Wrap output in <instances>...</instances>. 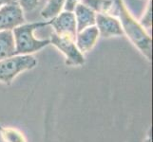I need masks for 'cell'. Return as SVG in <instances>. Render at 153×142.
Instances as JSON below:
<instances>
[{"label": "cell", "mask_w": 153, "mask_h": 142, "mask_svg": "<svg viewBox=\"0 0 153 142\" xmlns=\"http://www.w3.org/2000/svg\"><path fill=\"white\" fill-rule=\"evenodd\" d=\"M118 16L124 34L129 38L133 45L143 53L149 61L152 60V39L146 32L145 29L131 16L126 8L123 0H117Z\"/></svg>", "instance_id": "cell-1"}, {"label": "cell", "mask_w": 153, "mask_h": 142, "mask_svg": "<svg viewBox=\"0 0 153 142\" xmlns=\"http://www.w3.org/2000/svg\"><path fill=\"white\" fill-rule=\"evenodd\" d=\"M47 25H50L49 21L23 24L13 29V33L15 43L14 55H30L50 45L51 42L49 39L39 40L33 35V31L36 29L45 27Z\"/></svg>", "instance_id": "cell-2"}, {"label": "cell", "mask_w": 153, "mask_h": 142, "mask_svg": "<svg viewBox=\"0 0 153 142\" xmlns=\"http://www.w3.org/2000/svg\"><path fill=\"white\" fill-rule=\"evenodd\" d=\"M36 64L37 61L31 55H15L0 61V82L10 85L18 74L33 69Z\"/></svg>", "instance_id": "cell-3"}, {"label": "cell", "mask_w": 153, "mask_h": 142, "mask_svg": "<svg viewBox=\"0 0 153 142\" xmlns=\"http://www.w3.org/2000/svg\"><path fill=\"white\" fill-rule=\"evenodd\" d=\"M50 42L65 55L67 65H83L85 64V57L78 50L74 40L59 36L53 31Z\"/></svg>", "instance_id": "cell-4"}, {"label": "cell", "mask_w": 153, "mask_h": 142, "mask_svg": "<svg viewBox=\"0 0 153 142\" xmlns=\"http://www.w3.org/2000/svg\"><path fill=\"white\" fill-rule=\"evenodd\" d=\"M24 22L23 10L18 4H7L0 7V31L13 30Z\"/></svg>", "instance_id": "cell-5"}, {"label": "cell", "mask_w": 153, "mask_h": 142, "mask_svg": "<svg viewBox=\"0 0 153 142\" xmlns=\"http://www.w3.org/2000/svg\"><path fill=\"white\" fill-rule=\"evenodd\" d=\"M50 22L54 29V32L63 37H68L75 41L77 30H76V21L74 13L71 12L60 13L57 16L53 17Z\"/></svg>", "instance_id": "cell-6"}, {"label": "cell", "mask_w": 153, "mask_h": 142, "mask_svg": "<svg viewBox=\"0 0 153 142\" xmlns=\"http://www.w3.org/2000/svg\"><path fill=\"white\" fill-rule=\"evenodd\" d=\"M95 25L99 31V35H101L104 38L124 35L120 21L110 15L96 13Z\"/></svg>", "instance_id": "cell-7"}, {"label": "cell", "mask_w": 153, "mask_h": 142, "mask_svg": "<svg viewBox=\"0 0 153 142\" xmlns=\"http://www.w3.org/2000/svg\"><path fill=\"white\" fill-rule=\"evenodd\" d=\"M98 37H99V31L96 28V26L88 27L80 31V32H77L75 38V45L78 50L82 54L91 51L93 49V46H95Z\"/></svg>", "instance_id": "cell-8"}, {"label": "cell", "mask_w": 153, "mask_h": 142, "mask_svg": "<svg viewBox=\"0 0 153 142\" xmlns=\"http://www.w3.org/2000/svg\"><path fill=\"white\" fill-rule=\"evenodd\" d=\"M76 21V30L80 32L83 29L88 27L95 26V16L96 13L91 9L85 6L82 3H78L73 10Z\"/></svg>", "instance_id": "cell-9"}, {"label": "cell", "mask_w": 153, "mask_h": 142, "mask_svg": "<svg viewBox=\"0 0 153 142\" xmlns=\"http://www.w3.org/2000/svg\"><path fill=\"white\" fill-rule=\"evenodd\" d=\"M82 4L91 9L95 13L113 17L118 15L117 0H82Z\"/></svg>", "instance_id": "cell-10"}, {"label": "cell", "mask_w": 153, "mask_h": 142, "mask_svg": "<svg viewBox=\"0 0 153 142\" xmlns=\"http://www.w3.org/2000/svg\"><path fill=\"white\" fill-rule=\"evenodd\" d=\"M15 43L13 30L0 31V61L15 56Z\"/></svg>", "instance_id": "cell-11"}, {"label": "cell", "mask_w": 153, "mask_h": 142, "mask_svg": "<svg viewBox=\"0 0 153 142\" xmlns=\"http://www.w3.org/2000/svg\"><path fill=\"white\" fill-rule=\"evenodd\" d=\"M64 4L65 0H49L45 8L41 10V16L45 19H52L61 13Z\"/></svg>", "instance_id": "cell-12"}, {"label": "cell", "mask_w": 153, "mask_h": 142, "mask_svg": "<svg viewBox=\"0 0 153 142\" xmlns=\"http://www.w3.org/2000/svg\"><path fill=\"white\" fill-rule=\"evenodd\" d=\"M0 134L5 142H27L24 135L16 129L0 126Z\"/></svg>", "instance_id": "cell-13"}, {"label": "cell", "mask_w": 153, "mask_h": 142, "mask_svg": "<svg viewBox=\"0 0 153 142\" xmlns=\"http://www.w3.org/2000/svg\"><path fill=\"white\" fill-rule=\"evenodd\" d=\"M139 24L146 29L150 30L151 26H152V3L151 1L149 2L147 9L146 10V13L144 14V16L142 17Z\"/></svg>", "instance_id": "cell-14"}, {"label": "cell", "mask_w": 153, "mask_h": 142, "mask_svg": "<svg viewBox=\"0 0 153 142\" xmlns=\"http://www.w3.org/2000/svg\"><path fill=\"white\" fill-rule=\"evenodd\" d=\"M39 0H18V5L26 12H30L37 7Z\"/></svg>", "instance_id": "cell-15"}, {"label": "cell", "mask_w": 153, "mask_h": 142, "mask_svg": "<svg viewBox=\"0 0 153 142\" xmlns=\"http://www.w3.org/2000/svg\"><path fill=\"white\" fill-rule=\"evenodd\" d=\"M82 1V0H65V4H64V10L66 12H71L73 13L76 5Z\"/></svg>", "instance_id": "cell-16"}, {"label": "cell", "mask_w": 153, "mask_h": 142, "mask_svg": "<svg viewBox=\"0 0 153 142\" xmlns=\"http://www.w3.org/2000/svg\"><path fill=\"white\" fill-rule=\"evenodd\" d=\"M3 5H7V4H18V0H0Z\"/></svg>", "instance_id": "cell-17"}, {"label": "cell", "mask_w": 153, "mask_h": 142, "mask_svg": "<svg viewBox=\"0 0 153 142\" xmlns=\"http://www.w3.org/2000/svg\"><path fill=\"white\" fill-rule=\"evenodd\" d=\"M146 142H152V139H151V130H149V134H147V138L146 139Z\"/></svg>", "instance_id": "cell-18"}, {"label": "cell", "mask_w": 153, "mask_h": 142, "mask_svg": "<svg viewBox=\"0 0 153 142\" xmlns=\"http://www.w3.org/2000/svg\"><path fill=\"white\" fill-rule=\"evenodd\" d=\"M2 5H3V4H2L1 2H0V7H1V6H2Z\"/></svg>", "instance_id": "cell-19"}]
</instances>
